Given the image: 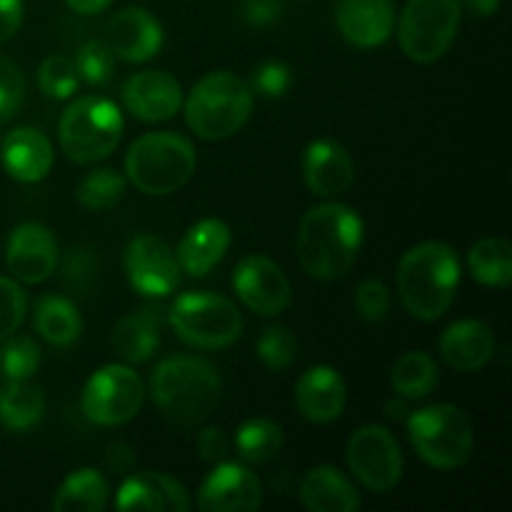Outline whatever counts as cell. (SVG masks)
<instances>
[{
  "instance_id": "6da1fadb",
  "label": "cell",
  "mask_w": 512,
  "mask_h": 512,
  "mask_svg": "<svg viewBox=\"0 0 512 512\" xmlns=\"http://www.w3.org/2000/svg\"><path fill=\"white\" fill-rule=\"evenodd\" d=\"M365 228L350 205H315L300 220L298 260L315 280H338L350 273L363 248Z\"/></svg>"
},
{
  "instance_id": "7a4b0ae2",
  "label": "cell",
  "mask_w": 512,
  "mask_h": 512,
  "mask_svg": "<svg viewBox=\"0 0 512 512\" xmlns=\"http://www.w3.org/2000/svg\"><path fill=\"white\" fill-rule=\"evenodd\" d=\"M150 393L168 423L175 428H193L213 413L223 393V380L208 360L173 355L155 368Z\"/></svg>"
},
{
  "instance_id": "3957f363",
  "label": "cell",
  "mask_w": 512,
  "mask_h": 512,
  "mask_svg": "<svg viewBox=\"0 0 512 512\" xmlns=\"http://www.w3.org/2000/svg\"><path fill=\"white\" fill-rule=\"evenodd\" d=\"M460 283L458 253L448 243L428 240L403 255L398 268V293L413 318L438 320L448 313Z\"/></svg>"
},
{
  "instance_id": "277c9868",
  "label": "cell",
  "mask_w": 512,
  "mask_h": 512,
  "mask_svg": "<svg viewBox=\"0 0 512 512\" xmlns=\"http://www.w3.org/2000/svg\"><path fill=\"white\" fill-rule=\"evenodd\" d=\"M185 123L198 138L225 140L238 133L253 113V88L230 70L200 78L183 100Z\"/></svg>"
},
{
  "instance_id": "5b68a950",
  "label": "cell",
  "mask_w": 512,
  "mask_h": 512,
  "mask_svg": "<svg viewBox=\"0 0 512 512\" xmlns=\"http://www.w3.org/2000/svg\"><path fill=\"white\" fill-rule=\"evenodd\" d=\"M198 155L193 143L178 133H148L135 140L125 155V175L130 183L145 195L175 193L183 188L195 173Z\"/></svg>"
},
{
  "instance_id": "8992f818",
  "label": "cell",
  "mask_w": 512,
  "mask_h": 512,
  "mask_svg": "<svg viewBox=\"0 0 512 512\" xmlns=\"http://www.w3.org/2000/svg\"><path fill=\"white\" fill-rule=\"evenodd\" d=\"M123 130V113L113 100L85 95L73 100L60 115L58 140L65 158L78 165H90L108 158L118 148Z\"/></svg>"
},
{
  "instance_id": "52a82bcc",
  "label": "cell",
  "mask_w": 512,
  "mask_h": 512,
  "mask_svg": "<svg viewBox=\"0 0 512 512\" xmlns=\"http://www.w3.org/2000/svg\"><path fill=\"white\" fill-rule=\"evenodd\" d=\"M410 443L415 453L438 470L463 468L475 448L473 423L460 408L448 403L428 405L408 413Z\"/></svg>"
},
{
  "instance_id": "ba28073f",
  "label": "cell",
  "mask_w": 512,
  "mask_h": 512,
  "mask_svg": "<svg viewBox=\"0 0 512 512\" xmlns=\"http://www.w3.org/2000/svg\"><path fill=\"white\" fill-rule=\"evenodd\" d=\"M168 323L183 343L200 350L230 348L245 325L233 300L205 290L178 295L168 308Z\"/></svg>"
},
{
  "instance_id": "9c48e42d",
  "label": "cell",
  "mask_w": 512,
  "mask_h": 512,
  "mask_svg": "<svg viewBox=\"0 0 512 512\" xmlns=\"http://www.w3.org/2000/svg\"><path fill=\"white\" fill-rule=\"evenodd\" d=\"M460 20V0H408L398 20L400 50L413 63H435L453 45Z\"/></svg>"
},
{
  "instance_id": "30bf717a",
  "label": "cell",
  "mask_w": 512,
  "mask_h": 512,
  "mask_svg": "<svg viewBox=\"0 0 512 512\" xmlns=\"http://www.w3.org/2000/svg\"><path fill=\"white\" fill-rule=\"evenodd\" d=\"M145 400V385L128 365H103L88 378L83 388V413L90 423L103 428H118L140 413Z\"/></svg>"
},
{
  "instance_id": "8fae6325",
  "label": "cell",
  "mask_w": 512,
  "mask_h": 512,
  "mask_svg": "<svg viewBox=\"0 0 512 512\" xmlns=\"http://www.w3.org/2000/svg\"><path fill=\"white\" fill-rule=\"evenodd\" d=\"M348 468L373 493H388L403 478V450L398 438L383 425H363L345 445Z\"/></svg>"
},
{
  "instance_id": "7c38bea8",
  "label": "cell",
  "mask_w": 512,
  "mask_h": 512,
  "mask_svg": "<svg viewBox=\"0 0 512 512\" xmlns=\"http://www.w3.org/2000/svg\"><path fill=\"white\" fill-rule=\"evenodd\" d=\"M123 263L128 283L145 298H165L183 278L175 250L153 233L135 235L125 248Z\"/></svg>"
},
{
  "instance_id": "4fadbf2b",
  "label": "cell",
  "mask_w": 512,
  "mask_h": 512,
  "mask_svg": "<svg viewBox=\"0 0 512 512\" xmlns=\"http://www.w3.org/2000/svg\"><path fill=\"white\" fill-rule=\"evenodd\" d=\"M233 290L240 303L258 315L283 313L293 298L288 275L265 255H248L235 265Z\"/></svg>"
},
{
  "instance_id": "5bb4252c",
  "label": "cell",
  "mask_w": 512,
  "mask_h": 512,
  "mask_svg": "<svg viewBox=\"0 0 512 512\" xmlns=\"http://www.w3.org/2000/svg\"><path fill=\"white\" fill-rule=\"evenodd\" d=\"M58 258V240L45 225L23 223L10 233L5 263H8V270L18 283H45L58 268Z\"/></svg>"
},
{
  "instance_id": "9a60e30c",
  "label": "cell",
  "mask_w": 512,
  "mask_h": 512,
  "mask_svg": "<svg viewBox=\"0 0 512 512\" xmlns=\"http://www.w3.org/2000/svg\"><path fill=\"white\" fill-rule=\"evenodd\" d=\"M198 505L205 512H255L263 505V485L245 465L223 460L200 485Z\"/></svg>"
},
{
  "instance_id": "2e32d148",
  "label": "cell",
  "mask_w": 512,
  "mask_h": 512,
  "mask_svg": "<svg viewBox=\"0 0 512 512\" xmlns=\"http://www.w3.org/2000/svg\"><path fill=\"white\" fill-rule=\"evenodd\" d=\"M163 25L145 8H123L105 23V43L115 58L145 63L163 48Z\"/></svg>"
},
{
  "instance_id": "e0dca14e",
  "label": "cell",
  "mask_w": 512,
  "mask_h": 512,
  "mask_svg": "<svg viewBox=\"0 0 512 512\" xmlns=\"http://www.w3.org/2000/svg\"><path fill=\"white\" fill-rule=\"evenodd\" d=\"M123 103L143 123H163L183 108V88L165 70H143L125 80Z\"/></svg>"
},
{
  "instance_id": "ac0fdd59",
  "label": "cell",
  "mask_w": 512,
  "mask_h": 512,
  "mask_svg": "<svg viewBox=\"0 0 512 512\" xmlns=\"http://www.w3.org/2000/svg\"><path fill=\"white\" fill-rule=\"evenodd\" d=\"M303 175L310 193L318 198H333L353 185L355 165L338 140L318 138L305 148Z\"/></svg>"
},
{
  "instance_id": "d6986e66",
  "label": "cell",
  "mask_w": 512,
  "mask_h": 512,
  "mask_svg": "<svg viewBox=\"0 0 512 512\" xmlns=\"http://www.w3.org/2000/svg\"><path fill=\"white\" fill-rule=\"evenodd\" d=\"M335 23L355 48H378L395 28L393 0H340Z\"/></svg>"
},
{
  "instance_id": "ffe728a7",
  "label": "cell",
  "mask_w": 512,
  "mask_h": 512,
  "mask_svg": "<svg viewBox=\"0 0 512 512\" xmlns=\"http://www.w3.org/2000/svg\"><path fill=\"white\" fill-rule=\"evenodd\" d=\"M295 405L310 423H333L348 405V385L330 365L305 370L295 388Z\"/></svg>"
},
{
  "instance_id": "44dd1931",
  "label": "cell",
  "mask_w": 512,
  "mask_h": 512,
  "mask_svg": "<svg viewBox=\"0 0 512 512\" xmlns=\"http://www.w3.org/2000/svg\"><path fill=\"white\" fill-rule=\"evenodd\" d=\"M0 163L18 183H40L53 168V145L35 128H15L0 145Z\"/></svg>"
},
{
  "instance_id": "7402d4cb",
  "label": "cell",
  "mask_w": 512,
  "mask_h": 512,
  "mask_svg": "<svg viewBox=\"0 0 512 512\" xmlns=\"http://www.w3.org/2000/svg\"><path fill=\"white\" fill-rule=\"evenodd\" d=\"M118 510H190L188 490L165 473H135L115 495Z\"/></svg>"
},
{
  "instance_id": "603a6c76",
  "label": "cell",
  "mask_w": 512,
  "mask_h": 512,
  "mask_svg": "<svg viewBox=\"0 0 512 512\" xmlns=\"http://www.w3.org/2000/svg\"><path fill=\"white\" fill-rule=\"evenodd\" d=\"M440 355L450 368L460 373L485 368L495 355L493 328L480 320H458L448 325L440 338Z\"/></svg>"
},
{
  "instance_id": "cb8c5ba5",
  "label": "cell",
  "mask_w": 512,
  "mask_h": 512,
  "mask_svg": "<svg viewBox=\"0 0 512 512\" xmlns=\"http://www.w3.org/2000/svg\"><path fill=\"white\" fill-rule=\"evenodd\" d=\"M230 240H233V235H230V228L225 220H198V223L185 233L178 250H175L180 270L193 275V278H203V275H208L210 270L225 258V253H228L230 248Z\"/></svg>"
},
{
  "instance_id": "d4e9b609",
  "label": "cell",
  "mask_w": 512,
  "mask_h": 512,
  "mask_svg": "<svg viewBox=\"0 0 512 512\" xmlns=\"http://www.w3.org/2000/svg\"><path fill=\"white\" fill-rule=\"evenodd\" d=\"M300 503L313 512H358L363 508L355 485L333 465L308 470L300 483Z\"/></svg>"
},
{
  "instance_id": "484cf974",
  "label": "cell",
  "mask_w": 512,
  "mask_h": 512,
  "mask_svg": "<svg viewBox=\"0 0 512 512\" xmlns=\"http://www.w3.org/2000/svg\"><path fill=\"white\" fill-rule=\"evenodd\" d=\"M165 310L160 305L143 308L140 313L118 320L113 330V348L125 363H145L158 348V330Z\"/></svg>"
},
{
  "instance_id": "4316f807",
  "label": "cell",
  "mask_w": 512,
  "mask_h": 512,
  "mask_svg": "<svg viewBox=\"0 0 512 512\" xmlns=\"http://www.w3.org/2000/svg\"><path fill=\"white\" fill-rule=\"evenodd\" d=\"M45 393L30 380H8L0 390V425L10 433H25L43 420Z\"/></svg>"
},
{
  "instance_id": "83f0119b",
  "label": "cell",
  "mask_w": 512,
  "mask_h": 512,
  "mask_svg": "<svg viewBox=\"0 0 512 512\" xmlns=\"http://www.w3.org/2000/svg\"><path fill=\"white\" fill-rule=\"evenodd\" d=\"M110 503V485L105 475L95 468H80L65 478L53 498L58 512H100Z\"/></svg>"
},
{
  "instance_id": "f1b7e54d",
  "label": "cell",
  "mask_w": 512,
  "mask_h": 512,
  "mask_svg": "<svg viewBox=\"0 0 512 512\" xmlns=\"http://www.w3.org/2000/svg\"><path fill=\"white\" fill-rule=\"evenodd\" d=\"M35 330L50 345L68 348L83 333V318L73 300L63 295H43L35 303Z\"/></svg>"
},
{
  "instance_id": "f546056e",
  "label": "cell",
  "mask_w": 512,
  "mask_h": 512,
  "mask_svg": "<svg viewBox=\"0 0 512 512\" xmlns=\"http://www.w3.org/2000/svg\"><path fill=\"white\" fill-rule=\"evenodd\" d=\"M468 265L485 288H508L512 280V248L503 238H483L470 248Z\"/></svg>"
},
{
  "instance_id": "4dcf8cb0",
  "label": "cell",
  "mask_w": 512,
  "mask_h": 512,
  "mask_svg": "<svg viewBox=\"0 0 512 512\" xmlns=\"http://www.w3.org/2000/svg\"><path fill=\"white\" fill-rule=\"evenodd\" d=\"M235 453L250 465H265L280 455L285 445L283 428L273 420L253 418L245 420L238 430H235Z\"/></svg>"
},
{
  "instance_id": "1f68e13d",
  "label": "cell",
  "mask_w": 512,
  "mask_h": 512,
  "mask_svg": "<svg viewBox=\"0 0 512 512\" xmlns=\"http://www.w3.org/2000/svg\"><path fill=\"white\" fill-rule=\"evenodd\" d=\"M393 390L405 400H420L438 385V365L423 350H410L398 358L390 373Z\"/></svg>"
},
{
  "instance_id": "d6a6232c",
  "label": "cell",
  "mask_w": 512,
  "mask_h": 512,
  "mask_svg": "<svg viewBox=\"0 0 512 512\" xmlns=\"http://www.w3.org/2000/svg\"><path fill=\"white\" fill-rule=\"evenodd\" d=\"M75 195L78 203L88 210L115 208L125 195V178L113 168L93 170L80 180Z\"/></svg>"
},
{
  "instance_id": "836d02e7",
  "label": "cell",
  "mask_w": 512,
  "mask_h": 512,
  "mask_svg": "<svg viewBox=\"0 0 512 512\" xmlns=\"http://www.w3.org/2000/svg\"><path fill=\"white\" fill-rule=\"evenodd\" d=\"M40 368V348L28 335H10L0 348V373L5 380H30Z\"/></svg>"
},
{
  "instance_id": "e575fe53",
  "label": "cell",
  "mask_w": 512,
  "mask_h": 512,
  "mask_svg": "<svg viewBox=\"0 0 512 512\" xmlns=\"http://www.w3.org/2000/svg\"><path fill=\"white\" fill-rule=\"evenodd\" d=\"M80 75L75 63L65 55H50L38 68V88L45 98L65 100L78 90Z\"/></svg>"
},
{
  "instance_id": "d590c367",
  "label": "cell",
  "mask_w": 512,
  "mask_h": 512,
  "mask_svg": "<svg viewBox=\"0 0 512 512\" xmlns=\"http://www.w3.org/2000/svg\"><path fill=\"white\" fill-rule=\"evenodd\" d=\"M75 70L88 85H108L115 75V53L105 40H88L75 53Z\"/></svg>"
},
{
  "instance_id": "8d00e7d4",
  "label": "cell",
  "mask_w": 512,
  "mask_h": 512,
  "mask_svg": "<svg viewBox=\"0 0 512 512\" xmlns=\"http://www.w3.org/2000/svg\"><path fill=\"white\" fill-rule=\"evenodd\" d=\"M258 355L270 370H288L298 355V340L288 325H270L258 338Z\"/></svg>"
},
{
  "instance_id": "74e56055",
  "label": "cell",
  "mask_w": 512,
  "mask_h": 512,
  "mask_svg": "<svg viewBox=\"0 0 512 512\" xmlns=\"http://www.w3.org/2000/svg\"><path fill=\"white\" fill-rule=\"evenodd\" d=\"M28 313V295L15 280L0 278V343L23 325Z\"/></svg>"
},
{
  "instance_id": "f35d334b",
  "label": "cell",
  "mask_w": 512,
  "mask_h": 512,
  "mask_svg": "<svg viewBox=\"0 0 512 512\" xmlns=\"http://www.w3.org/2000/svg\"><path fill=\"white\" fill-rule=\"evenodd\" d=\"M355 308L368 323H380L390 310V290L383 280L368 278L355 290Z\"/></svg>"
},
{
  "instance_id": "ab89813d",
  "label": "cell",
  "mask_w": 512,
  "mask_h": 512,
  "mask_svg": "<svg viewBox=\"0 0 512 512\" xmlns=\"http://www.w3.org/2000/svg\"><path fill=\"white\" fill-rule=\"evenodd\" d=\"M25 100V78L18 65L0 55V120L18 113Z\"/></svg>"
},
{
  "instance_id": "60d3db41",
  "label": "cell",
  "mask_w": 512,
  "mask_h": 512,
  "mask_svg": "<svg viewBox=\"0 0 512 512\" xmlns=\"http://www.w3.org/2000/svg\"><path fill=\"white\" fill-rule=\"evenodd\" d=\"M290 83H293V73H290L288 65L280 63V60H265L255 68L250 88L255 93L265 95V98H283L288 93Z\"/></svg>"
},
{
  "instance_id": "b9f144b4",
  "label": "cell",
  "mask_w": 512,
  "mask_h": 512,
  "mask_svg": "<svg viewBox=\"0 0 512 512\" xmlns=\"http://www.w3.org/2000/svg\"><path fill=\"white\" fill-rule=\"evenodd\" d=\"M95 270H98V255L93 250L83 248V245L68 250L63 260V275L68 285L78 290H88L95 278Z\"/></svg>"
},
{
  "instance_id": "7bdbcfd3",
  "label": "cell",
  "mask_w": 512,
  "mask_h": 512,
  "mask_svg": "<svg viewBox=\"0 0 512 512\" xmlns=\"http://www.w3.org/2000/svg\"><path fill=\"white\" fill-rule=\"evenodd\" d=\"M230 450L228 435L220 428H205L203 433L198 435V453L205 463H223L225 455Z\"/></svg>"
},
{
  "instance_id": "ee69618b",
  "label": "cell",
  "mask_w": 512,
  "mask_h": 512,
  "mask_svg": "<svg viewBox=\"0 0 512 512\" xmlns=\"http://www.w3.org/2000/svg\"><path fill=\"white\" fill-rule=\"evenodd\" d=\"M240 13L248 25L263 28V25L275 23L280 18V0H243Z\"/></svg>"
},
{
  "instance_id": "f6af8a7d",
  "label": "cell",
  "mask_w": 512,
  "mask_h": 512,
  "mask_svg": "<svg viewBox=\"0 0 512 512\" xmlns=\"http://www.w3.org/2000/svg\"><path fill=\"white\" fill-rule=\"evenodd\" d=\"M23 23V0H0V43L13 38Z\"/></svg>"
},
{
  "instance_id": "bcb514c9",
  "label": "cell",
  "mask_w": 512,
  "mask_h": 512,
  "mask_svg": "<svg viewBox=\"0 0 512 512\" xmlns=\"http://www.w3.org/2000/svg\"><path fill=\"white\" fill-rule=\"evenodd\" d=\"M105 460H108V468L113 470V473H128L135 463L133 448L125 443H113L108 448V458Z\"/></svg>"
},
{
  "instance_id": "7dc6e473",
  "label": "cell",
  "mask_w": 512,
  "mask_h": 512,
  "mask_svg": "<svg viewBox=\"0 0 512 512\" xmlns=\"http://www.w3.org/2000/svg\"><path fill=\"white\" fill-rule=\"evenodd\" d=\"M70 10L80 15H98L113 5V0H65Z\"/></svg>"
},
{
  "instance_id": "c3c4849f",
  "label": "cell",
  "mask_w": 512,
  "mask_h": 512,
  "mask_svg": "<svg viewBox=\"0 0 512 512\" xmlns=\"http://www.w3.org/2000/svg\"><path fill=\"white\" fill-rule=\"evenodd\" d=\"M463 3L480 18H488V15H495L500 10V0H463Z\"/></svg>"
},
{
  "instance_id": "681fc988",
  "label": "cell",
  "mask_w": 512,
  "mask_h": 512,
  "mask_svg": "<svg viewBox=\"0 0 512 512\" xmlns=\"http://www.w3.org/2000/svg\"><path fill=\"white\" fill-rule=\"evenodd\" d=\"M408 405H405V400H388V403H385V415H388L390 420H405L408 418Z\"/></svg>"
}]
</instances>
